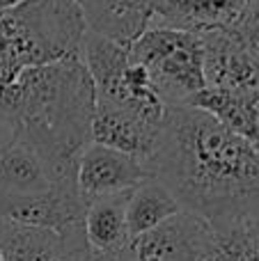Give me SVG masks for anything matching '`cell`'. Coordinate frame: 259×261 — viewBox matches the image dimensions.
Returning a JSON list of instances; mask_svg holds the SVG:
<instances>
[{"mask_svg": "<svg viewBox=\"0 0 259 261\" xmlns=\"http://www.w3.org/2000/svg\"><path fill=\"white\" fill-rule=\"evenodd\" d=\"M128 195H131V190L87 202L83 229H85L87 248L94 257H119L131 245L126 229Z\"/></svg>", "mask_w": 259, "mask_h": 261, "instance_id": "13", "label": "cell"}, {"mask_svg": "<svg viewBox=\"0 0 259 261\" xmlns=\"http://www.w3.org/2000/svg\"><path fill=\"white\" fill-rule=\"evenodd\" d=\"M128 58L133 64L145 69L165 108L193 106L206 90L202 39L197 35L149 28L133 44H128Z\"/></svg>", "mask_w": 259, "mask_h": 261, "instance_id": "4", "label": "cell"}, {"mask_svg": "<svg viewBox=\"0 0 259 261\" xmlns=\"http://www.w3.org/2000/svg\"><path fill=\"white\" fill-rule=\"evenodd\" d=\"M87 202L76 188V179H64L50 190L28 197H0V220L55 234L83 229Z\"/></svg>", "mask_w": 259, "mask_h": 261, "instance_id": "5", "label": "cell"}, {"mask_svg": "<svg viewBox=\"0 0 259 261\" xmlns=\"http://www.w3.org/2000/svg\"><path fill=\"white\" fill-rule=\"evenodd\" d=\"M3 261H90L85 229L55 234L0 220Z\"/></svg>", "mask_w": 259, "mask_h": 261, "instance_id": "11", "label": "cell"}, {"mask_svg": "<svg viewBox=\"0 0 259 261\" xmlns=\"http://www.w3.org/2000/svg\"><path fill=\"white\" fill-rule=\"evenodd\" d=\"M0 261H3V252H0Z\"/></svg>", "mask_w": 259, "mask_h": 261, "instance_id": "19", "label": "cell"}, {"mask_svg": "<svg viewBox=\"0 0 259 261\" xmlns=\"http://www.w3.org/2000/svg\"><path fill=\"white\" fill-rule=\"evenodd\" d=\"M85 32L76 0H23L0 12V90L30 67L81 58Z\"/></svg>", "mask_w": 259, "mask_h": 261, "instance_id": "3", "label": "cell"}, {"mask_svg": "<svg viewBox=\"0 0 259 261\" xmlns=\"http://www.w3.org/2000/svg\"><path fill=\"white\" fill-rule=\"evenodd\" d=\"M149 176L151 172L145 161L92 140L78 151L73 163L76 188L85 202L128 193Z\"/></svg>", "mask_w": 259, "mask_h": 261, "instance_id": "6", "label": "cell"}, {"mask_svg": "<svg viewBox=\"0 0 259 261\" xmlns=\"http://www.w3.org/2000/svg\"><path fill=\"white\" fill-rule=\"evenodd\" d=\"M202 261H259L252 225L214 229Z\"/></svg>", "mask_w": 259, "mask_h": 261, "instance_id": "15", "label": "cell"}, {"mask_svg": "<svg viewBox=\"0 0 259 261\" xmlns=\"http://www.w3.org/2000/svg\"><path fill=\"white\" fill-rule=\"evenodd\" d=\"M184 208L174 199V195L161 184L156 176H149L142 184H138L128 195L126 204V229L128 239L136 241L138 236L156 229L170 220L172 216L182 213Z\"/></svg>", "mask_w": 259, "mask_h": 261, "instance_id": "14", "label": "cell"}, {"mask_svg": "<svg viewBox=\"0 0 259 261\" xmlns=\"http://www.w3.org/2000/svg\"><path fill=\"white\" fill-rule=\"evenodd\" d=\"M252 231H255V241H257V250H259V222H252Z\"/></svg>", "mask_w": 259, "mask_h": 261, "instance_id": "17", "label": "cell"}, {"mask_svg": "<svg viewBox=\"0 0 259 261\" xmlns=\"http://www.w3.org/2000/svg\"><path fill=\"white\" fill-rule=\"evenodd\" d=\"M64 179H73V167L58 165L23 140L12 138L0 153V197L39 195Z\"/></svg>", "mask_w": 259, "mask_h": 261, "instance_id": "10", "label": "cell"}, {"mask_svg": "<svg viewBox=\"0 0 259 261\" xmlns=\"http://www.w3.org/2000/svg\"><path fill=\"white\" fill-rule=\"evenodd\" d=\"M259 0H151V28L206 35L234 32L248 16L257 12Z\"/></svg>", "mask_w": 259, "mask_h": 261, "instance_id": "8", "label": "cell"}, {"mask_svg": "<svg viewBox=\"0 0 259 261\" xmlns=\"http://www.w3.org/2000/svg\"><path fill=\"white\" fill-rule=\"evenodd\" d=\"M165 106H94L92 142L106 144L149 163Z\"/></svg>", "mask_w": 259, "mask_h": 261, "instance_id": "7", "label": "cell"}, {"mask_svg": "<svg viewBox=\"0 0 259 261\" xmlns=\"http://www.w3.org/2000/svg\"><path fill=\"white\" fill-rule=\"evenodd\" d=\"M87 30L117 44H133L154 21L151 0H76Z\"/></svg>", "mask_w": 259, "mask_h": 261, "instance_id": "12", "label": "cell"}, {"mask_svg": "<svg viewBox=\"0 0 259 261\" xmlns=\"http://www.w3.org/2000/svg\"><path fill=\"white\" fill-rule=\"evenodd\" d=\"M255 14H257V16H259V5H257V12H255Z\"/></svg>", "mask_w": 259, "mask_h": 261, "instance_id": "18", "label": "cell"}, {"mask_svg": "<svg viewBox=\"0 0 259 261\" xmlns=\"http://www.w3.org/2000/svg\"><path fill=\"white\" fill-rule=\"evenodd\" d=\"M9 142H12V130L7 128V124H5L3 119H0V153L5 151V147H7Z\"/></svg>", "mask_w": 259, "mask_h": 261, "instance_id": "16", "label": "cell"}, {"mask_svg": "<svg viewBox=\"0 0 259 261\" xmlns=\"http://www.w3.org/2000/svg\"><path fill=\"white\" fill-rule=\"evenodd\" d=\"M211 234L202 218L182 211L131 241V252L136 261H202Z\"/></svg>", "mask_w": 259, "mask_h": 261, "instance_id": "9", "label": "cell"}, {"mask_svg": "<svg viewBox=\"0 0 259 261\" xmlns=\"http://www.w3.org/2000/svg\"><path fill=\"white\" fill-rule=\"evenodd\" d=\"M147 165L211 229L259 222V144L206 110L165 108Z\"/></svg>", "mask_w": 259, "mask_h": 261, "instance_id": "1", "label": "cell"}, {"mask_svg": "<svg viewBox=\"0 0 259 261\" xmlns=\"http://www.w3.org/2000/svg\"><path fill=\"white\" fill-rule=\"evenodd\" d=\"M94 106V85L81 58L30 67L0 90V119L12 138L67 167L92 140Z\"/></svg>", "mask_w": 259, "mask_h": 261, "instance_id": "2", "label": "cell"}]
</instances>
